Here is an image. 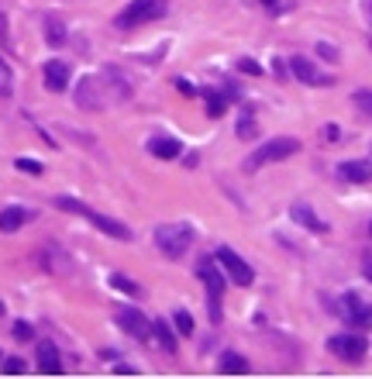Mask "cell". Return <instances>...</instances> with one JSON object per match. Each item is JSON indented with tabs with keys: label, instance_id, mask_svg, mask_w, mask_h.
Segmentation results:
<instances>
[{
	"label": "cell",
	"instance_id": "1f68e13d",
	"mask_svg": "<svg viewBox=\"0 0 372 379\" xmlns=\"http://www.w3.org/2000/svg\"><path fill=\"white\" fill-rule=\"evenodd\" d=\"M318 52L324 55V59H331V62H338V49H334V45H327V42H320Z\"/></svg>",
	"mask_w": 372,
	"mask_h": 379
},
{
	"label": "cell",
	"instance_id": "cb8c5ba5",
	"mask_svg": "<svg viewBox=\"0 0 372 379\" xmlns=\"http://www.w3.org/2000/svg\"><path fill=\"white\" fill-rule=\"evenodd\" d=\"M14 169H21V172H28V176H42V172H45V165L38 163V159H24V156L14 159Z\"/></svg>",
	"mask_w": 372,
	"mask_h": 379
},
{
	"label": "cell",
	"instance_id": "5bb4252c",
	"mask_svg": "<svg viewBox=\"0 0 372 379\" xmlns=\"http://www.w3.org/2000/svg\"><path fill=\"white\" fill-rule=\"evenodd\" d=\"M338 176H341V179H348V183H366V179H372V163H366V159L341 163V165H338Z\"/></svg>",
	"mask_w": 372,
	"mask_h": 379
},
{
	"label": "cell",
	"instance_id": "6da1fadb",
	"mask_svg": "<svg viewBox=\"0 0 372 379\" xmlns=\"http://www.w3.org/2000/svg\"><path fill=\"white\" fill-rule=\"evenodd\" d=\"M55 207H59V211H69V214L87 217L97 231H104V235L117 238V241H131V228H128V224H121V221H114V217H107V214H97V211H90L87 204H80V200H73V197H55Z\"/></svg>",
	"mask_w": 372,
	"mask_h": 379
},
{
	"label": "cell",
	"instance_id": "8992f818",
	"mask_svg": "<svg viewBox=\"0 0 372 379\" xmlns=\"http://www.w3.org/2000/svg\"><path fill=\"white\" fill-rule=\"evenodd\" d=\"M327 348H331V355H338L341 362H362L366 352H369V341H366V334H334V338L327 341Z\"/></svg>",
	"mask_w": 372,
	"mask_h": 379
},
{
	"label": "cell",
	"instance_id": "2e32d148",
	"mask_svg": "<svg viewBox=\"0 0 372 379\" xmlns=\"http://www.w3.org/2000/svg\"><path fill=\"white\" fill-rule=\"evenodd\" d=\"M149 152H152L156 159H176V156L183 152V145H179L176 138H152V142H149Z\"/></svg>",
	"mask_w": 372,
	"mask_h": 379
},
{
	"label": "cell",
	"instance_id": "52a82bcc",
	"mask_svg": "<svg viewBox=\"0 0 372 379\" xmlns=\"http://www.w3.org/2000/svg\"><path fill=\"white\" fill-rule=\"evenodd\" d=\"M217 266H224V272H228L238 286H252V279H255L252 266H248L238 252H231V248H217Z\"/></svg>",
	"mask_w": 372,
	"mask_h": 379
},
{
	"label": "cell",
	"instance_id": "ba28073f",
	"mask_svg": "<svg viewBox=\"0 0 372 379\" xmlns=\"http://www.w3.org/2000/svg\"><path fill=\"white\" fill-rule=\"evenodd\" d=\"M117 325L124 327L131 338H138V341H149V338H152V321H149L138 307H121V311H117Z\"/></svg>",
	"mask_w": 372,
	"mask_h": 379
},
{
	"label": "cell",
	"instance_id": "30bf717a",
	"mask_svg": "<svg viewBox=\"0 0 372 379\" xmlns=\"http://www.w3.org/2000/svg\"><path fill=\"white\" fill-rule=\"evenodd\" d=\"M345 318H348V325L355 327V331H366L372 327V304H366L359 293H345Z\"/></svg>",
	"mask_w": 372,
	"mask_h": 379
},
{
	"label": "cell",
	"instance_id": "e575fe53",
	"mask_svg": "<svg viewBox=\"0 0 372 379\" xmlns=\"http://www.w3.org/2000/svg\"><path fill=\"white\" fill-rule=\"evenodd\" d=\"M262 3H266V7H276V0H262Z\"/></svg>",
	"mask_w": 372,
	"mask_h": 379
},
{
	"label": "cell",
	"instance_id": "d6a6232c",
	"mask_svg": "<svg viewBox=\"0 0 372 379\" xmlns=\"http://www.w3.org/2000/svg\"><path fill=\"white\" fill-rule=\"evenodd\" d=\"M324 138H327V142H331V145H334V142H338V138H341V131H338V128H334V124H327V128H324Z\"/></svg>",
	"mask_w": 372,
	"mask_h": 379
},
{
	"label": "cell",
	"instance_id": "f1b7e54d",
	"mask_svg": "<svg viewBox=\"0 0 372 379\" xmlns=\"http://www.w3.org/2000/svg\"><path fill=\"white\" fill-rule=\"evenodd\" d=\"M238 69H241V73H248V76H262V66H259V62H252V59H238Z\"/></svg>",
	"mask_w": 372,
	"mask_h": 379
},
{
	"label": "cell",
	"instance_id": "4fadbf2b",
	"mask_svg": "<svg viewBox=\"0 0 372 379\" xmlns=\"http://www.w3.org/2000/svg\"><path fill=\"white\" fill-rule=\"evenodd\" d=\"M290 217H293V224H304V228L314 231V235H324V231H327V224H324L307 204H293V207H290Z\"/></svg>",
	"mask_w": 372,
	"mask_h": 379
},
{
	"label": "cell",
	"instance_id": "277c9868",
	"mask_svg": "<svg viewBox=\"0 0 372 379\" xmlns=\"http://www.w3.org/2000/svg\"><path fill=\"white\" fill-rule=\"evenodd\" d=\"M300 152V138H290V135H283V138H272L266 145H259L252 156H248V172H255L259 165L266 163H283V159H290V156H297Z\"/></svg>",
	"mask_w": 372,
	"mask_h": 379
},
{
	"label": "cell",
	"instance_id": "44dd1931",
	"mask_svg": "<svg viewBox=\"0 0 372 379\" xmlns=\"http://www.w3.org/2000/svg\"><path fill=\"white\" fill-rule=\"evenodd\" d=\"M45 38H49V45H62L66 42V24L59 17H45Z\"/></svg>",
	"mask_w": 372,
	"mask_h": 379
},
{
	"label": "cell",
	"instance_id": "7c38bea8",
	"mask_svg": "<svg viewBox=\"0 0 372 379\" xmlns=\"http://www.w3.org/2000/svg\"><path fill=\"white\" fill-rule=\"evenodd\" d=\"M38 369H42L45 376H59V373H62V359H59V348H55L49 338H45V341H38Z\"/></svg>",
	"mask_w": 372,
	"mask_h": 379
},
{
	"label": "cell",
	"instance_id": "e0dca14e",
	"mask_svg": "<svg viewBox=\"0 0 372 379\" xmlns=\"http://www.w3.org/2000/svg\"><path fill=\"white\" fill-rule=\"evenodd\" d=\"M221 373H224V376H245V373H248L245 355H238V352H224V355H221Z\"/></svg>",
	"mask_w": 372,
	"mask_h": 379
},
{
	"label": "cell",
	"instance_id": "d4e9b609",
	"mask_svg": "<svg viewBox=\"0 0 372 379\" xmlns=\"http://www.w3.org/2000/svg\"><path fill=\"white\" fill-rule=\"evenodd\" d=\"M224 107H228V97H224V94H207V114H211V117H221Z\"/></svg>",
	"mask_w": 372,
	"mask_h": 379
},
{
	"label": "cell",
	"instance_id": "7a4b0ae2",
	"mask_svg": "<svg viewBox=\"0 0 372 379\" xmlns=\"http://www.w3.org/2000/svg\"><path fill=\"white\" fill-rule=\"evenodd\" d=\"M193 238H197V231L190 224H159L156 228V245L165 259H183L190 252Z\"/></svg>",
	"mask_w": 372,
	"mask_h": 379
},
{
	"label": "cell",
	"instance_id": "d590c367",
	"mask_svg": "<svg viewBox=\"0 0 372 379\" xmlns=\"http://www.w3.org/2000/svg\"><path fill=\"white\" fill-rule=\"evenodd\" d=\"M369 14H372V0H369Z\"/></svg>",
	"mask_w": 372,
	"mask_h": 379
},
{
	"label": "cell",
	"instance_id": "9c48e42d",
	"mask_svg": "<svg viewBox=\"0 0 372 379\" xmlns=\"http://www.w3.org/2000/svg\"><path fill=\"white\" fill-rule=\"evenodd\" d=\"M290 73H293L300 83H307V87H331V83H334L327 73H320L318 66H314L311 59H304V55H293V59H290Z\"/></svg>",
	"mask_w": 372,
	"mask_h": 379
},
{
	"label": "cell",
	"instance_id": "603a6c76",
	"mask_svg": "<svg viewBox=\"0 0 372 379\" xmlns=\"http://www.w3.org/2000/svg\"><path fill=\"white\" fill-rule=\"evenodd\" d=\"M172 321H176V331H179L183 338H186V334H193V318H190V311H183V307H179V311L172 314Z\"/></svg>",
	"mask_w": 372,
	"mask_h": 379
},
{
	"label": "cell",
	"instance_id": "f546056e",
	"mask_svg": "<svg viewBox=\"0 0 372 379\" xmlns=\"http://www.w3.org/2000/svg\"><path fill=\"white\" fill-rule=\"evenodd\" d=\"M0 94H10V69L3 59H0Z\"/></svg>",
	"mask_w": 372,
	"mask_h": 379
},
{
	"label": "cell",
	"instance_id": "7402d4cb",
	"mask_svg": "<svg viewBox=\"0 0 372 379\" xmlns=\"http://www.w3.org/2000/svg\"><path fill=\"white\" fill-rule=\"evenodd\" d=\"M110 286H114V290H121V293H128V297H138V293H142V290H138L128 276H121V272H114V276H110Z\"/></svg>",
	"mask_w": 372,
	"mask_h": 379
},
{
	"label": "cell",
	"instance_id": "83f0119b",
	"mask_svg": "<svg viewBox=\"0 0 372 379\" xmlns=\"http://www.w3.org/2000/svg\"><path fill=\"white\" fill-rule=\"evenodd\" d=\"M14 338L17 341H31L35 338V327L28 325V321H14Z\"/></svg>",
	"mask_w": 372,
	"mask_h": 379
},
{
	"label": "cell",
	"instance_id": "8fae6325",
	"mask_svg": "<svg viewBox=\"0 0 372 379\" xmlns=\"http://www.w3.org/2000/svg\"><path fill=\"white\" fill-rule=\"evenodd\" d=\"M45 87H49L52 94H62V90L69 87V66H66L62 59H49V62H45Z\"/></svg>",
	"mask_w": 372,
	"mask_h": 379
},
{
	"label": "cell",
	"instance_id": "9a60e30c",
	"mask_svg": "<svg viewBox=\"0 0 372 379\" xmlns=\"http://www.w3.org/2000/svg\"><path fill=\"white\" fill-rule=\"evenodd\" d=\"M197 276L204 279V286H207V297H221V293H224V276H221V269H217L214 262H200Z\"/></svg>",
	"mask_w": 372,
	"mask_h": 379
},
{
	"label": "cell",
	"instance_id": "836d02e7",
	"mask_svg": "<svg viewBox=\"0 0 372 379\" xmlns=\"http://www.w3.org/2000/svg\"><path fill=\"white\" fill-rule=\"evenodd\" d=\"M362 272H366V279L372 283V252L366 255V259H362Z\"/></svg>",
	"mask_w": 372,
	"mask_h": 379
},
{
	"label": "cell",
	"instance_id": "484cf974",
	"mask_svg": "<svg viewBox=\"0 0 372 379\" xmlns=\"http://www.w3.org/2000/svg\"><path fill=\"white\" fill-rule=\"evenodd\" d=\"M0 369H3L7 376H21V373H24V359L10 355V359H3V362H0Z\"/></svg>",
	"mask_w": 372,
	"mask_h": 379
},
{
	"label": "cell",
	"instance_id": "5b68a950",
	"mask_svg": "<svg viewBox=\"0 0 372 379\" xmlns=\"http://www.w3.org/2000/svg\"><path fill=\"white\" fill-rule=\"evenodd\" d=\"M76 104L83 110H104L107 104H114V97H107L104 73L101 76H83L76 87Z\"/></svg>",
	"mask_w": 372,
	"mask_h": 379
},
{
	"label": "cell",
	"instance_id": "ac0fdd59",
	"mask_svg": "<svg viewBox=\"0 0 372 379\" xmlns=\"http://www.w3.org/2000/svg\"><path fill=\"white\" fill-rule=\"evenodd\" d=\"M24 221H28V211L24 207H7V211H0V231H17V228H24Z\"/></svg>",
	"mask_w": 372,
	"mask_h": 379
},
{
	"label": "cell",
	"instance_id": "d6986e66",
	"mask_svg": "<svg viewBox=\"0 0 372 379\" xmlns=\"http://www.w3.org/2000/svg\"><path fill=\"white\" fill-rule=\"evenodd\" d=\"M238 138H245V142H255L259 138V124H255V117H252V110H241L238 114Z\"/></svg>",
	"mask_w": 372,
	"mask_h": 379
},
{
	"label": "cell",
	"instance_id": "ffe728a7",
	"mask_svg": "<svg viewBox=\"0 0 372 379\" xmlns=\"http://www.w3.org/2000/svg\"><path fill=\"white\" fill-rule=\"evenodd\" d=\"M152 334H156V341H159L169 355H176V334L169 331V325H165V321H156V325H152Z\"/></svg>",
	"mask_w": 372,
	"mask_h": 379
},
{
	"label": "cell",
	"instance_id": "3957f363",
	"mask_svg": "<svg viewBox=\"0 0 372 379\" xmlns=\"http://www.w3.org/2000/svg\"><path fill=\"white\" fill-rule=\"evenodd\" d=\"M165 0H131L121 14H117V28L121 31H128V28H138V24H149V21H159L165 17Z\"/></svg>",
	"mask_w": 372,
	"mask_h": 379
},
{
	"label": "cell",
	"instance_id": "4dcf8cb0",
	"mask_svg": "<svg viewBox=\"0 0 372 379\" xmlns=\"http://www.w3.org/2000/svg\"><path fill=\"white\" fill-rule=\"evenodd\" d=\"M176 90H179L183 97H197V87H193L190 80H176Z\"/></svg>",
	"mask_w": 372,
	"mask_h": 379
},
{
	"label": "cell",
	"instance_id": "8d00e7d4",
	"mask_svg": "<svg viewBox=\"0 0 372 379\" xmlns=\"http://www.w3.org/2000/svg\"><path fill=\"white\" fill-rule=\"evenodd\" d=\"M369 235H372V224H369Z\"/></svg>",
	"mask_w": 372,
	"mask_h": 379
},
{
	"label": "cell",
	"instance_id": "4316f807",
	"mask_svg": "<svg viewBox=\"0 0 372 379\" xmlns=\"http://www.w3.org/2000/svg\"><path fill=\"white\" fill-rule=\"evenodd\" d=\"M352 101H355V107L362 110V114H369V117H372V90H359Z\"/></svg>",
	"mask_w": 372,
	"mask_h": 379
}]
</instances>
